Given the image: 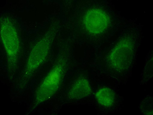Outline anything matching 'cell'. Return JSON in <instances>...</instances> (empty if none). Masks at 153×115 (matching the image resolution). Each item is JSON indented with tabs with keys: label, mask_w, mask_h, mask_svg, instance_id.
<instances>
[{
	"label": "cell",
	"mask_w": 153,
	"mask_h": 115,
	"mask_svg": "<svg viewBox=\"0 0 153 115\" xmlns=\"http://www.w3.org/2000/svg\"><path fill=\"white\" fill-rule=\"evenodd\" d=\"M65 58H59L56 63L45 78L37 91L38 101L47 100L59 89L65 72L66 63Z\"/></svg>",
	"instance_id": "obj_1"
},
{
	"label": "cell",
	"mask_w": 153,
	"mask_h": 115,
	"mask_svg": "<svg viewBox=\"0 0 153 115\" xmlns=\"http://www.w3.org/2000/svg\"><path fill=\"white\" fill-rule=\"evenodd\" d=\"M49 44L46 40L39 42L30 53L27 63L28 71H34L46 59L48 54Z\"/></svg>",
	"instance_id": "obj_3"
},
{
	"label": "cell",
	"mask_w": 153,
	"mask_h": 115,
	"mask_svg": "<svg viewBox=\"0 0 153 115\" xmlns=\"http://www.w3.org/2000/svg\"><path fill=\"white\" fill-rule=\"evenodd\" d=\"M1 36L8 63L14 65L16 63L18 56L19 41L17 33L14 29L6 28L2 29Z\"/></svg>",
	"instance_id": "obj_2"
},
{
	"label": "cell",
	"mask_w": 153,
	"mask_h": 115,
	"mask_svg": "<svg viewBox=\"0 0 153 115\" xmlns=\"http://www.w3.org/2000/svg\"><path fill=\"white\" fill-rule=\"evenodd\" d=\"M91 92L89 83L85 79H79L74 83L69 91V97L78 99L89 96Z\"/></svg>",
	"instance_id": "obj_5"
},
{
	"label": "cell",
	"mask_w": 153,
	"mask_h": 115,
	"mask_svg": "<svg viewBox=\"0 0 153 115\" xmlns=\"http://www.w3.org/2000/svg\"><path fill=\"white\" fill-rule=\"evenodd\" d=\"M96 97L99 103L106 107L111 105L113 103L114 94L112 91L108 88L101 89L97 93Z\"/></svg>",
	"instance_id": "obj_6"
},
{
	"label": "cell",
	"mask_w": 153,
	"mask_h": 115,
	"mask_svg": "<svg viewBox=\"0 0 153 115\" xmlns=\"http://www.w3.org/2000/svg\"><path fill=\"white\" fill-rule=\"evenodd\" d=\"M107 16L101 11L92 10L87 14L86 26L89 31L93 33H98L106 27L108 22Z\"/></svg>",
	"instance_id": "obj_4"
}]
</instances>
